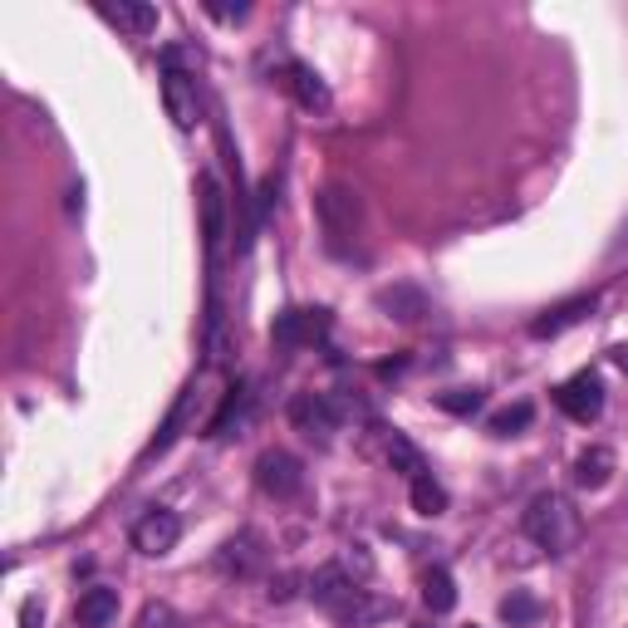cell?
<instances>
[{
    "label": "cell",
    "mask_w": 628,
    "mask_h": 628,
    "mask_svg": "<svg viewBox=\"0 0 628 628\" xmlns=\"http://www.w3.org/2000/svg\"><path fill=\"white\" fill-rule=\"evenodd\" d=\"M531 418H535V408H531V403H511V408H501V413L491 418V437H516V432L531 428Z\"/></svg>",
    "instance_id": "cell-20"
},
{
    "label": "cell",
    "mask_w": 628,
    "mask_h": 628,
    "mask_svg": "<svg viewBox=\"0 0 628 628\" xmlns=\"http://www.w3.org/2000/svg\"><path fill=\"white\" fill-rule=\"evenodd\" d=\"M315 216H319V231H325V246L334 250V256H353V241H359V231H363L359 192L344 187V182H329L315 197Z\"/></svg>",
    "instance_id": "cell-1"
},
{
    "label": "cell",
    "mask_w": 628,
    "mask_h": 628,
    "mask_svg": "<svg viewBox=\"0 0 628 628\" xmlns=\"http://www.w3.org/2000/svg\"><path fill=\"white\" fill-rule=\"evenodd\" d=\"M325 334H329V310H310V305L280 310L276 325H270V339L280 349H315Z\"/></svg>",
    "instance_id": "cell-4"
},
{
    "label": "cell",
    "mask_w": 628,
    "mask_h": 628,
    "mask_svg": "<svg viewBox=\"0 0 628 628\" xmlns=\"http://www.w3.org/2000/svg\"><path fill=\"white\" fill-rule=\"evenodd\" d=\"M182 541V521L173 516V511H147V516L133 525V550L138 555H147V559H163L173 545Z\"/></svg>",
    "instance_id": "cell-9"
},
{
    "label": "cell",
    "mask_w": 628,
    "mask_h": 628,
    "mask_svg": "<svg viewBox=\"0 0 628 628\" xmlns=\"http://www.w3.org/2000/svg\"><path fill=\"white\" fill-rule=\"evenodd\" d=\"M99 16H104L109 25L128 30V35H153V30H157V6H147V0H119V6H99Z\"/></svg>",
    "instance_id": "cell-13"
},
{
    "label": "cell",
    "mask_w": 628,
    "mask_h": 628,
    "mask_svg": "<svg viewBox=\"0 0 628 628\" xmlns=\"http://www.w3.org/2000/svg\"><path fill=\"white\" fill-rule=\"evenodd\" d=\"M413 486V511L418 516H442L447 511V491H442L432 476H418V482H408Z\"/></svg>",
    "instance_id": "cell-19"
},
{
    "label": "cell",
    "mask_w": 628,
    "mask_h": 628,
    "mask_svg": "<svg viewBox=\"0 0 628 628\" xmlns=\"http://www.w3.org/2000/svg\"><path fill=\"white\" fill-rule=\"evenodd\" d=\"M388 466H393L398 476H408V482H418V476H432L428 462H422V452L403 437V432H388Z\"/></svg>",
    "instance_id": "cell-16"
},
{
    "label": "cell",
    "mask_w": 628,
    "mask_h": 628,
    "mask_svg": "<svg viewBox=\"0 0 628 628\" xmlns=\"http://www.w3.org/2000/svg\"><path fill=\"white\" fill-rule=\"evenodd\" d=\"M266 559H270L266 535H260V531H236L231 541L216 550V569H222V575H231V579H250V575H260V569H266Z\"/></svg>",
    "instance_id": "cell-7"
},
{
    "label": "cell",
    "mask_w": 628,
    "mask_h": 628,
    "mask_svg": "<svg viewBox=\"0 0 628 628\" xmlns=\"http://www.w3.org/2000/svg\"><path fill=\"white\" fill-rule=\"evenodd\" d=\"M501 619H506L511 628H531L535 619H541V604L531 599V594H511V599H501Z\"/></svg>",
    "instance_id": "cell-22"
},
{
    "label": "cell",
    "mask_w": 628,
    "mask_h": 628,
    "mask_svg": "<svg viewBox=\"0 0 628 628\" xmlns=\"http://www.w3.org/2000/svg\"><path fill=\"white\" fill-rule=\"evenodd\" d=\"M482 403H486L482 388H452V393H437V408L442 413H452V418H472Z\"/></svg>",
    "instance_id": "cell-21"
},
{
    "label": "cell",
    "mask_w": 628,
    "mask_h": 628,
    "mask_svg": "<svg viewBox=\"0 0 628 628\" xmlns=\"http://www.w3.org/2000/svg\"><path fill=\"white\" fill-rule=\"evenodd\" d=\"M614 363H619V369L628 373V344H619V349H614Z\"/></svg>",
    "instance_id": "cell-26"
},
{
    "label": "cell",
    "mask_w": 628,
    "mask_h": 628,
    "mask_svg": "<svg viewBox=\"0 0 628 628\" xmlns=\"http://www.w3.org/2000/svg\"><path fill=\"white\" fill-rule=\"evenodd\" d=\"M594 310V295H575V300H559L555 310H545L541 319L531 325V339H555V334H565L569 325H579Z\"/></svg>",
    "instance_id": "cell-12"
},
{
    "label": "cell",
    "mask_w": 628,
    "mask_h": 628,
    "mask_svg": "<svg viewBox=\"0 0 628 628\" xmlns=\"http://www.w3.org/2000/svg\"><path fill=\"white\" fill-rule=\"evenodd\" d=\"M555 403H559V413H565V418L594 422V418L604 413V383H599V373L579 369L575 379H565V383L555 388Z\"/></svg>",
    "instance_id": "cell-8"
},
{
    "label": "cell",
    "mask_w": 628,
    "mask_h": 628,
    "mask_svg": "<svg viewBox=\"0 0 628 628\" xmlns=\"http://www.w3.org/2000/svg\"><path fill=\"white\" fill-rule=\"evenodd\" d=\"M609 476H614V452H609V447L579 452V462H575V482H579V486H585V491H599V486H609Z\"/></svg>",
    "instance_id": "cell-15"
},
{
    "label": "cell",
    "mask_w": 628,
    "mask_h": 628,
    "mask_svg": "<svg viewBox=\"0 0 628 628\" xmlns=\"http://www.w3.org/2000/svg\"><path fill=\"white\" fill-rule=\"evenodd\" d=\"M246 398H250V393H246L241 383H231V388H226V398H222V413H216V418L207 422V432H212V437H222V432L231 428V418L246 408Z\"/></svg>",
    "instance_id": "cell-23"
},
{
    "label": "cell",
    "mask_w": 628,
    "mask_h": 628,
    "mask_svg": "<svg viewBox=\"0 0 628 628\" xmlns=\"http://www.w3.org/2000/svg\"><path fill=\"white\" fill-rule=\"evenodd\" d=\"M256 486L276 501H290V496H300V486H305V466L285 447H266L256 456Z\"/></svg>",
    "instance_id": "cell-6"
},
{
    "label": "cell",
    "mask_w": 628,
    "mask_h": 628,
    "mask_svg": "<svg viewBox=\"0 0 628 628\" xmlns=\"http://www.w3.org/2000/svg\"><path fill=\"white\" fill-rule=\"evenodd\" d=\"M290 422H295V432H305L310 442L329 447V437L339 432V408L329 393H295L290 398Z\"/></svg>",
    "instance_id": "cell-5"
},
{
    "label": "cell",
    "mask_w": 628,
    "mask_h": 628,
    "mask_svg": "<svg viewBox=\"0 0 628 628\" xmlns=\"http://www.w3.org/2000/svg\"><path fill=\"white\" fill-rule=\"evenodd\" d=\"M79 628H109L113 619H119V589H84L79 594V609H74Z\"/></svg>",
    "instance_id": "cell-14"
},
{
    "label": "cell",
    "mask_w": 628,
    "mask_h": 628,
    "mask_svg": "<svg viewBox=\"0 0 628 628\" xmlns=\"http://www.w3.org/2000/svg\"><path fill=\"white\" fill-rule=\"evenodd\" d=\"M379 305H383V310L393 315V319H408V325L428 315V300H422L418 290H403V285H398V290H379Z\"/></svg>",
    "instance_id": "cell-18"
},
{
    "label": "cell",
    "mask_w": 628,
    "mask_h": 628,
    "mask_svg": "<svg viewBox=\"0 0 628 628\" xmlns=\"http://www.w3.org/2000/svg\"><path fill=\"white\" fill-rule=\"evenodd\" d=\"M182 54L167 50V70H163V104H167V119L177 123L182 133H192L202 123V94H197V74L182 70Z\"/></svg>",
    "instance_id": "cell-3"
},
{
    "label": "cell",
    "mask_w": 628,
    "mask_h": 628,
    "mask_svg": "<svg viewBox=\"0 0 628 628\" xmlns=\"http://www.w3.org/2000/svg\"><path fill=\"white\" fill-rule=\"evenodd\" d=\"M280 89H290V99L300 109H310V113H325L329 109V89H325V79H319L310 64H300V60H290L280 70Z\"/></svg>",
    "instance_id": "cell-11"
},
{
    "label": "cell",
    "mask_w": 628,
    "mask_h": 628,
    "mask_svg": "<svg viewBox=\"0 0 628 628\" xmlns=\"http://www.w3.org/2000/svg\"><path fill=\"white\" fill-rule=\"evenodd\" d=\"M422 604H428L432 614H452L456 609V585H452V575L442 565H432L428 575H422Z\"/></svg>",
    "instance_id": "cell-17"
},
{
    "label": "cell",
    "mask_w": 628,
    "mask_h": 628,
    "mask_svg": "<svg viewBox=\"0 0 628 628\" xmlns=\"http://www.w3.org/2000/svg\"><path fill=\"white\" fill-rule=\"evenodd\" d=\"M207 16L212 20H246L250 6H241V0H236V6H216V0H207Z\"/></svg>",
    "instance_id": "cell-25"
},
{
    "label": "cell",
    "mask_w": 628,
    "mask_h": 628,
    "mask_svg": "<svg viewBox=\"0 0 628 628\" xmlns=\"http://www.w3.org/2000/svg\"><path fill=\"white\" fill-rule=\"evenodd\" d=\"M138 628H182V619H177L173 609H167V604H147L143 619H138Z\"/></svg>",
    "instance_id": "cell-24"
},
{
    "label": "cell",
    "mask_w": 628,
    "mask_h": 628,
    "mask_svg": "<svg viewBox=\"0 0 628 628\" xmlns=\"http://www.w3.org/2000/svg\"><path fill=\"white\" fill-rule=\"evenodd\" d=\"M197 192H202V241H207V256L216 260L222 256V241H226V192L216 187V177L212 173H202L197 182Z\"/></svg>",
    "instance_id": "cell-10"
},
{
    "label": "cell",
    "mask_w": 628,
    "mask_h": 628,
    "mask_svg": "<svg viewBox=\"0 0 628 628\" xmlns=\"http://www.w3.org/2000/svg\"><path fill=\"white\" fill-rule=\"evenodd\" d=\"M525 535H531L541 550L550 555H569L579 545V511L569 506L565 496H555V491H545V496L531 501V511H525Z\"/></svg>",
    "instance_id": "cell-2"
}]
</instances>
